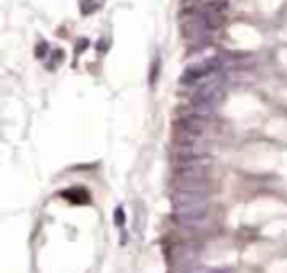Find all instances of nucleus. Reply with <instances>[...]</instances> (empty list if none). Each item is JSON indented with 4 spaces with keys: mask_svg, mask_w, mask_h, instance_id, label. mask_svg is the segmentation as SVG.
Returning a JSON list of instances; mask_svg holds the SVG:
<instances>
[{
    "mask_svg": "<svg viewBox=\"0 0 287 273\" xmlns=\"http://www.w3.org/2000/svg\"><path fill=\"white\" fill-rule=\"evenodd\" d=\"M173 209L175 217L184 226H198L206 220L209 204L204 193H175L173 195Z\"/></svg>",
    "mask_w": 287,
    "mask_h": 273,
    "instance_id": "obj_1",
    "label": "nucleus"
},
{
    "mask_svg": "<svg viewBox=\"0 0 287 273\" xmlns=\"http://www.w3.org/2000/svg\"><path fill=\"white\" fill-rule=\"evenodd\" d=\"M121 222H123V213H121V209H119L117 210V224H121Z\"/></svg>",
    "mask_w": 287,
    "mask_h": 273,
    "instance_id": "obj_2",
    "label": "nucleus"
}]
</instances>
